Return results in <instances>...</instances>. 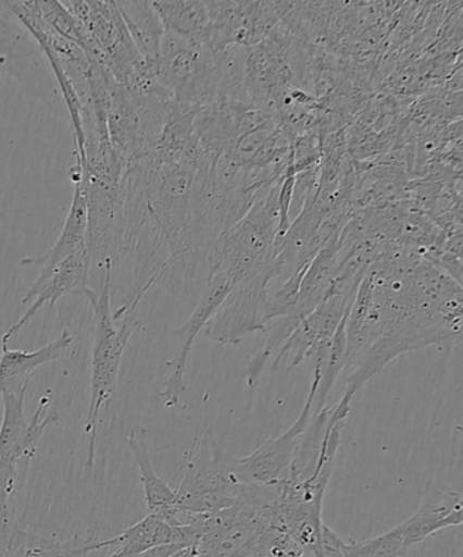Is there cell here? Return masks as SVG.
<instances>
[{
  "label": "cell",
  "mask_w": 463,
  "mask_h": 557,
  "mask_svg": "<svg viewBox=\"0 0 463 557\" xmlns=\"http://www.w3.org/2000/svg\"><path fill=\"white\" fill-rule=\"evenodd\" d=\"M367 272L342 267L323 302L301 321L272 359L271 371H290L314 358L339 331L355 300L359 284Z\"/></svg>",
  "instance_id": "cell-4"
},
{
  "label": "cell",
  "mask_w": 463,
  "mask_h": 557,
  "mask_svg": "<svg viewBox=\"0 0 463 557\" xmlns=\"http://www.w3.org/2000/svg\"><path fill=\"white\" fill-rule=\"evenodd\" d=\"M318 382L320 375L314 371L306 403L290 429L276 438L264 442L252 455L232 458L234 471L242 482L274 485L285 483L290 476L293 458L313 417Z\"/></svg>",
  "instance_id": "cell-5"
},
{
  "label": "cell",
  "mask_w": 463,
  "mask_h": 557,
  "mask_svg": "<svg viewBox=\"0 0 463 557\" xmlns=\"http://www.w3.org/2000/svg\"><path fill=\"white\" fill-rule=\"evenodd\" d=\"M312 554L314 557H346L345 539H341L334 529L324 525L320 543Z\"/></svg>",
  "instance_id": "cell-21"
},
{
  "label": "cell",
  "mask_w": 463,
  "mask_h": 557,
  "mask_svg": "<svg viewBox=\"0 0 463 557\" xmlns=\"http://www.w3.org/2000/svg\"><path fill=\"white\" fill-rule=\"evenodd\" d=\"M149 430L135 424L128 430L127 442L130 453L138 463L140 482L143 485L145 499L149 515L160 517L171 525H182L177 509L176 491L165 480L158 476L152 466L149 447Z\"/></svg>",
  "instance_id": "cell-11"
},
{
  "label": "cell",
  "mask_w": 463,
  "mask_h": 557,
  "mask_svg": "<svg viewBox=\"0 0 463 557\" xmlns=\"http://www.w3.org/2000/svg\"><path fill=\"white\" fill-rule=\"evenodd\" d=\"M3 10L4 4L0 2V78L4 73L13 74L24 67L35 54L33 44L15 29Z\"/></svg>",
  "instance_id": "cell-19"
},
{
  "label": "cell",
  "mask_w": 463,
  "mask_h": 557,
  "mask_svg": "<svg viewBox=\"0 0 463 557\" xmlns=\"http://www.w3.org/2000/svg\"><path fill=\"white\" fill-rule=\"evenodd\" d=\"M37 5L42 20L58 35L64 37L65 40L75 42L80 48L84 46V29H82L79 22L74 18L63 2H60V0H37Z\"/></svg>",
  "instance_id": "cell-20"
},
{
  "label": "cell",
  "mask_w": 463,
  "mask_h": 557,
  "mask_svg": "<svg viewBox=\"0 0 463 557\" xmlns=\"http://www.w3.org/2000/svg\"><path fill=\"white\" fill-rule=\"evenodd\" d=\"M125 27L147 62H154L160 54L161 41L165 27L151 2H117Z\"/></svg>",
  "instance_id": "cell-16"
},
{
  "label": "cell",
  "mask_w": 463,
  "mask_h": 557,
  "mask_svg": "<svg viewBox=\"0 0 463 557\" xmlns=\"http://www.w3.org/2000/svg\"><path fill=\"white\" fill-rule=\"evenodd\" d=\"M74 336L64 330L53 342L37 351L27 352L10 349L9 343L2 342L0 354V395L2 393H22L27 391L32 375L41 366L62 359L73 346Z\"/></svg>",
  "instance_id": "cell-13"
},
{
  "label": "cell",
  "mask_w": 463,
  "mask_h": 557,
  "mask_svg": "<svg viewBox=\"0 0 463 557\" xmlns=\"http://www.w3.org/2000/svg\"><path fill=\"white\" fill-rule=\"evenodd\" d=\"M103 548L102 540L79 537L58 542L22 531L16 518L0 525V557H86Z\"/></svg>",
  "instance_id": "cell-10"
},
{
  "label": "cell",
  "mask_w": 463,
  "mask_h": 557,
  "mask_svg": "<svg viewBox=\"0 0 463 557\" xmlns=\"http://www.w3.org/2000/svg\"><path fill=\"white\" fill-rule=\"evenodd\" d=\"M301 557H314V555L312 553H304Z\"/></svg>",
  "instance_id": "cell-25"
},
{
  "label": "cell",
  "mask_w": 463,
  "mask_h": 557,
  "mask_svg": "<svg viewBox=\"0 0 463 557\" xmlns=\"http://www.w3.org/2000/svg\"><path fill=\"white\" fill-rule=\"evenodd\" d=\"M196 533L190 523L171 525L160 517L149 515L135 525L125 529L118 536L103 542V548H116L128 557H135L161 545L179 544L193 548Z\"/></svg>",
  "instance_id": "cell-14"
},
{
  "label": "cell",
  "mask_w": 463,
  "mask_h": 557,
  "mask_svg": "<svg viewBox=\"0 0 463 557\" xmlns=\"http://www.w3.org/2000/svg\"><path fill=\"white\" fill-rule=\"evenodd\" d=\"M174 557H195V554H193L192 549H187V550H184L183 554H179V555L174 556Z\"/></svg>",
  "instance_id": "cell-23"
},
{
  "label": "cell",
  "mask_w": 463,
  "mask_h": 557,
  "mask_svg": "<svg viewBox=\"0 0 463 557\" xmlns=\"http://www.w3.org/2000/svg\"><path fill=\"white\" fill-rule=\"evenodd\" d=\"M3 419L0 424V461L15 463L32 460L36 456L38 442L47 428L60 423L59 412H48L49 397H41L30 420L25 417V396L22 393H2Z\"/></svg>",
  "instance_id": "cell-9"
},
{
  "label": "cell",
  "mask_w": 463,
  "mask_h": 557,
  "mask_svg": "<svg viewBox=\"0 0 463 557\" xmlns=\"http://www.w3.org/2000/svg\"><path fill=\"white\" fill-rule=\"evenodd\" d=\"M233 283L220 269L212 267L209 275L205 277L203 293H201L199 302L196 305L192 314L183 325L173 330L174 337L177 338L178 347L176 354L171 360H167V376L165 385L161 392V397L165 400L167 408L176 407L187 389L185 373L189 355L192 352L196 337L209 321L216 313L223 300L230 294Z\"/></svg>",
  "instance_id": "cell-6"
},
{
  "label": "cell",
  "mask_w": 463,
  "mask_h": 557,
  "mask_svg": "<svg viewBox=\"0 0 463 557\" xmlns=\"http://www.w3.org/2000/svg\"><path fill=\"white\" fill-rule=\"evenodd\" d=\"M90 269L91 260L85 247L76 250L47 274L38 275L21 300V304H32L30 308L15 324L9 327V331L2 336V342L9 343L10 338L15 336L22 327L29 324L33 317L46 304H49V309H53L58 300L65 295H78V297L89 299L96 293V289L89 286Z\"/></svg>",
  "instance_id": "cell-8"
},
{
  "label": "cell",
  "mask_w": 463,
  "mask_h": 557,
  "mask_svg": "<svg viewBox=\"0 0 463 557\" xmlns=\"http://www.w3.org/2000/svg\"><path fill=\"white\" fill-rule=\"evenodd\" d=\"M268 297V283L236 284L205 325V336L223 346H234L264 331L271 324Z\"/></svg>",
  "instance_id": "cell-7"
},
{
  "label": "cell",
  "mask_w": 463,
  "mask_h": 557,
  "mask_svg": "<svg viewBox=\"0 0 463 557\" xmlns=\"http://www.w3.org/2000/svg\"><path fill=\"white\" fill-rule=\"evenodd\" d=\"M233 457L217 442L210 428L195 440L176 490L179 521L192 516L214 515L241 502L245 485L234 471Z\"/></svg>",
  "instance_id": "cell-3"
},
{
  "label": "cell",
  "mask_w": 463,
  "mask_h": 557,
  "mask_svg": "<svg viewBox=\"0 0 463 557\" xmlns=\"http://www.w3.org/2000/svg\"><path fill=\"white\" fill-rule=\"evenodd\" d=\"M165 30L193 40H209L210 11L207 2H151Z\"/></svg>",
  "instance_id": "cell-17"
},
{
  "label": "cell",
  "mask_w": 463,
  "mask_h": 557,
  "mask_svg": "<svg viewBox=\"0 0 463 557\" xmlns=\"http://www.w3.org/2000/svg\"><path fill=\"white\" fill-rule=\"evenodd\" d=\"M408 518L380 536L363 540H345L346 557H404L412 547L422 543L415 527Z\"/></svg>",
  "instance_id": "cell-18"
},
{
  "label": "cell",
  "mask_w": 463,
  "mask_h": 557,
  "mask_svg": "<svg viewBox=\"0 0 463 557\" xmlns=\"http://www.w3.org/2000/svg\"><path fill=\"white\" fill-rule=\"evenodd\" d=\"M109 557H128V556L125 555L124 553H122V550L114 549V553Z\"/></svg>",
  "instance_id": "cell-24"
},
{
  "label": "cell",
  "mask_w": 463,
  "mask_h": 557,
  "mask_svg": "<svg viewBox=\"0 0 463 557\" xmlns=\"http://www.w3.org/2000/svg\"><path fill=\"white\" fill-rule=\"evenodd\" d=\"M107 124L109 139L127 165L150 158L138 109L118 82L113 85L109 97Z\"/></svg>",
  "instance_id": "cell-12"
},
{
  "label": "cell",
  "mask_w": 463,
  "mask_h": 557,
  "mask_svg": "<svg viewBox=\"0 0 463 557\" xmlns=\"http://www.w3.org/2000/svg\"><path fill=\"white\" fill-rule=\"evenodd\" d=\"M100 292L89 298L95 311V341L91 347V395L85 420V433L89 436L86 466L95 467L98 422L103 408L111 406L117 389L120 363L130 336L138 330L140 321L135 314H125L114 321L111 310V284L113 264L107 260L102 265Z\"/></svg>",
  "instance_id": "cell-2"
},
{
  "label": "cell",
  "mask_w": 463,
  "mask_h": 557,
  "mask_svg": "<svg viewBox=\"0 0 463 557\" xmlns=\"http://www.w3.org/2000/svg\"><path fill=\"white\" fill-rule=\"evenodd\" d=\"M462 342V284L431 261L389 252L363 277L346 321L345 393L330 411L347 422L353 397L396 358Z\"/></svg>",
  "instance_id": "cell-1"
},
{
  "label": "cell",
  "mask_w": 463,
  "mask_h": 557,
  "mask_svg": "<svg viewBox=\"0 0 463 557\" xmlns=\"http://www.w3.org/2000/svg\"><path fill=\"white\" fill-rule=\"evenodd\" d=\"M263 534H261L258 542H255L252 545V547H249V548L242 550V553H239L232 557H270L268 554H266V550L264 548Z\"/></svg>",
  "instance_id": "cell-22"
},
{
  "label": "cell",
  "mask_w": 463,
  "mask_h": 557,
  "mask_svg": "<svg viewBox=\"0 0 463 557\" xmlns=\"http://www.w3.org/2000/svg\"><path fill=\"white\" fill-rule=\"evenodd\" d=\"M73 201H71L67 218H65L62 233L48 252L40 256H30L21 261L24 267H40V274H47L63 260L70 258L76 250L85 248L87 231V198L86 187L82 174L75 182Z\"/></svg>",
  "instance_id": "cell-15"
}]
</instances>
